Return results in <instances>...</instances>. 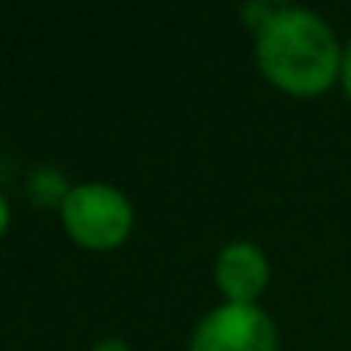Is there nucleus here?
Instances as JSON below:
<instances>
[{
  "label": "nucleus",
  "instance_id": "nucleus-7",
  "mask_svg": "<svg viewBox=\"0 0 351 351\" xmlns=\"http://www.w3.org/2000/svg\"><path fill=\"white\" fill-rule=\"evenodd\" d=\"M93 351H131V348H128V341H124V337H104Z\"/></svg>",
  "mask_w": 351,
  "mask_h": 351
},
{
  "label": "nucleus",
  "instance_id": "nucleus-4",
  "mask_svg": "<svg viewBox=\"0 0 351 351\" xmlns=\"http://www.w3.org/2000/svg\"><path fill=\"white\" fill-rule=\"evenodd\" d=\"M214 279L228 303H255L269 286V258L255 241H231L217 255Z\"/></svg>",
  "mask_w": 351,
  "mask_h": 351
},
{
  "label": "nucleus",
  "instance_id": "nucleus-2",
  "mask_svg": "<svg viewBox=\"0 0 351 351\" xmlns=\"http://www.w3.org/2000/svg\"><path fill=\"white\" fill-rule=\"evenodd\" d=\"M69 238L90 252L117 248L134 224L131 200L110 183H80L69 190L66 204L59 207Z\"/></svg>",
  "mask_w": 351,
  "mask_h": 351
},
{
  "label": "nucleus",
  "instance_id": "nucleus-3",
  "mask_svg": "<svg viewBox=\"0 0 351 351\" xmlns=\"http://www.w3.org/2000/svg\"><path fill=\"white\" fill-rule=\"evenodd\" d=\"M272 317L255 303H221L193 330L190 351H276Z\"/></svg>",
  "mask_w": 351,
  "mask_h": 351
},
{
  "label": "nucleus",
  "instance_id": "nucleus-1",
  "mask_svg": "<svg viewBox=\"0 0 351 351\" xmlns=\"http://www.w3.org/2000/svg\"><path fill=\"white\" fill-rule=\"evenodd\" d=\"M255 59L265 80L293 97H317L341 76L344 49L306 8H269L255 25Z\"/></svg>",
  "mask_w": 351,
  "mask_h": 351
},
{
  "label": "nucleus",
  "instance_id": "nucleus-6",
  "mask_svg": "<svg viewBox=\"0 0 351 351\" xmlns=\"http://www.w3.org/2000/svg\"><path fill=\"white\" fill-rule=\"evenodd\" d=\"M341 83H344V93L351 97V38L344 45V59H341Z\"/></svg>",
  "mask_w": 351,
  "mask_h": 351
},
{
  "label": "nucleus",
  "instance_id": "nucleus-5",
  "mask_svg": "<svg viewBox=\"0 0 351 351\" xmlns=\"http://www.w3.org/2000/svg\"><path fill=\"white\" fill-rule=\"evenodd\" d=\"M69 183H66V176L56 169V165H38L32 176H28V197L38 204V207H62L66 197H69Z\"/></svg>",
  "mask_w": 351,
  "mask_h": 351
}]
</instances>
